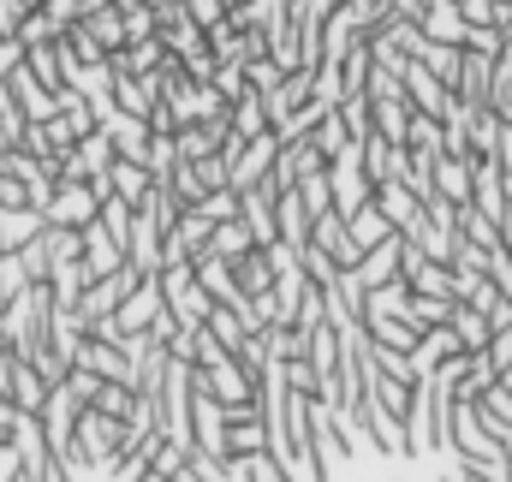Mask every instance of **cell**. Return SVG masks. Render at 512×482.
<instances>
[{
  "mask_svg": "<svg viewBox=\"0 0 512 482\" xmlns=\"http://www.w3.org/2000/svg\"><path fill=\"white\" fill-rule=\"evenodd\" d=\"M256 250V233L245 215H233V221H215V256H227V262H239V256H251Z\"/></svg>",
  "mask_w": 512,
  "mask_h": 482,
  "instance_id": "cell-23",
  "label": "cell"
},
{
  "mask_svg": "<svg viewBox=\"0 0 512 482\" xmlns=\"http://www.w3.org/2000/svg\"><path fill=\"white\" fill-rule=\"evenodd\" d=\"M90 405L108 411V417H120V423H131V411H137V387H131V381H102V393H96Z\"/></svg>",
  "mask_w": 512,
  "mask_h": 482,
  "instance_id": "cell-26",
  "label": "cell"
},
{
  "mask_svg": "<svg viewBox=\"0 0 512 482\" xmlns=\"http://www.w3.org/2000/svg\"><path fill=\"white\" fill-rule=\"evenodd\" d=\"M411 120H417L411 96H376V131L387 143H411Z\"/></svg>",
  "mask_w": 512,
  "mask_h": 482,
  "instance_id": "cell-18",
  "label": "cell"
},
{
  "mask_svg": "<svg viewBox=\"0 0 512 482\" xmlns=\"http://www.w3.org/2000/svg\"><path fill=\"white\" fill-rule=\"evenodd\" d=\"M108 179H114V191H120V197H126V203H137V209H143V203H149V197H155V185H161V179H155V167H149V161H126V155H120V161H114V167H108Z\"/></svg>",
  "mask_w": 512,
  "mask_h": 482,
  "instance_id": "cell-12",
  "label": "cell"
},
{
  "mask_svg": "<svg viewBox=\"0 0 512 482\" xmlns=\"http://www.w3.org/2000/svg\"><path fill=\"white\" fill-rule=\"evenodd\" d=\"M18 256H24V268H30V280H48V274H54V227H42V233H36V239L24 244Z\"/></svg>",
  "mask_w": 512,
  "mask_h": 482,
  "instance_id": "cell-30",
  "label": "cell"
},
{
  "mask_svg": "<svg viewBox=\"0 0 512 482\" xmlns=\"http://www.w3.org/2000/svg\"><path fill=\"white\" fill-rule=\"evenodd\" d=\"M423 30H429L435 42H465L471 18H465V6H459V0H435V6L423 12Z\"/></svg>",
  "mask_w": 512,
  "mask_h": 482,
  "instance_id": "cell-19",
  "label": "cell"
},
{
  "mask_svg": "<svg viewBox=\"0 0 512 482\" xmlns=\"http://www.w3.org/2000/svg\"><path fill=\"white\" fill-rule=\"evenodd\" d=\"M328 179H334V209L352 221V215L376 197V179H370V161H364V137H352V143L328 161Z\"/></svg>",
  "mask_w": 512,
  "mask_h": 482,
  "instance_id": "cell-2",
  "label": "cell"
},
{
  "mask_svg": "<svg viewBox=\"0 0 512 482\" xmlns=\"http://www.w3.org/2000/svg\"><path fill=\"white\" fill-rule=\"evenodd\" d=\"M209 48H215L221 60H245V30L233 24V12H227V18H221L215 30H209Z\"/></svg>",
  "mask_w": 512,
  "mask_h": 482,
  "instance_id": "cell-31",
  "label": "cell"
},
{
  "mask_svg": "<svg viewBox=\"0 0 512 482\" xmlns=\"http://www.w3.org/2000/svg\"><path fill=\"white\" fill-rule=\"evenodd\" d=\"M0 482H24V453H18V441L0 447Z\"/></svg>",
  "mask_w": 512,
  "mask_h": 482,
  "instance_id": "cell-34",
  "label": "cell"
},
{
  "mask_svg": "<svg viewBox=\"0 0 512 482\" xmlns=\"http://www.w3.org/2000/svg\"><path fill=\"white\" fill-rule=\"evenodd\" d=\"M405 310H411V280L399 274V280H387V286H376V292H370L364 322H370V316H405Z\"/></svg>",
  "mask_w": 512,
  "mask_h": 482,
  "instance_id": "cell-25",
  "label": "cell"
},
{
  "mask_svg": "<svg viewBox=\"0 0 512 482\" xmlns=\"http://www.w3.org/2000/svg\"><path fill=\"white\" fill-rule=\"evenodd\" d=\"M48 375L36 369V358H18V375H12V399H18V411H42L48 405Z\"/></svg>",
  "mask_w": 512,
  "mask_h": 482,
  "instance_id": "cell-20",
  "label": "cell"
},
{
  "mask_svg": "<svg viewBox=\"0 0 512 482\" xmlns=\"http://www.w3.org/2000/svg\"><path fill=\"white\" fill-rule=\"evenodd\" d=\"M435 191H447V197L465 209V203L477 197V173H471V161H465V155H441V161H435Z\"/></svg>",
  "mask_w": 512,
  "mask_h": 482,
  "instance_id": "cell-17",
  "label": "cell"
},
{
  "mask_svg": "<svg viewBox=\"0 0 512 482\" xmlns=\"http://www.w3.org/2000/svg\"><path fill=\"white\" fill-rule=\"evenodd\" d=\"M459 6H465L471 24H495V6H501V0H459Z\"/></svg>",
  "mask_w": 512,
  "mask_h": 482,
  "instance_id": "cell-35",
  "label": "cell"
},
{
  "mask_svg": "<svg viewBox=\"0 0 512 482\" xmlns=\"http://www.w3.org/2000/svg\"><path fill=\"white\" fill-rule=\"evenodd\" d=\"M352 137H358V131H352V125H346V114H340V108H334V114H328V120L316 125V131H310V143H316V149H322V155H328V161H334V155H340V149H346V143H352Z\"/></svg>",
  "mask_w": 512,
  "mask_h": 482,
  "instance_id": "cell-27",
  "label": "cell"
},
{
  "mask_svg": "<svg viewBox=\"0 0 512 482\" xmlns=\"http://www.w3.org/2000/svg\"><path fill=\"white\" fill-rule=\"evenodd\" d=\"M102 125H108V137H114V149H120L126 161H155V131H149V120H137V114H126V108H114Z\"/></svg>",
  "mask_w": 512,
  "mask_h": 482,
  "instance_id": "cell-11",
  "label": "cell"
},
{
  "mask_svg": "<svg viewBox=\"0 0 512 482\" xmlns=\"http://www.w3.org/2000/svg\"><path fill=\"white\" fill-rule=\"evenodd\" d=\"M393 233H399V227H393V221H387L382 209H376V197H370V203H364V209L352 215V239L364 244V256H370L376 244H387V239H393Z\"/></svg>",
  "mask_w": 512,
  "mask_h": 482,
  "instance_id": "cell-22",
  "label": "cell"
},
{
  "mask_svg": "<svg viewBox=\"0 0 512 482\" xmlns=\"http://www.w3.org/2000/svg\"><path fill=\"white\" fill-rule=\"evenodd\" d=\"M376 209H382L387 221H393V227L405 233V227H411V221L423 215V197H417V191H411L405 179H387V185H376Z\"/></svg>",
  "mask_w": 512,
  "mask_h": 482,
  "instance_id": "cell-14",
  "label": "cell"
},
{
  "mask_svg": "<svg viewBox=\"0 0 512 482\" xmlns=\"http://www.w3.org/2000/svg\"><path fill=\"white\" fill-rule=\"evenodd\" d=\"M298 262H304V274H310L316 286H334V280L346 274V268H340V256H334V250H322V244H304V250H298Z\"/></svg>",
  "mask_w": 512,
  "mask_h": 482,
  "instance_id": "cell-28",
  "label": "cell"
},
{
  "mask_svg": "<svg viewBox=\"0 0 512 482\" xmlns=\"http://www.w3.org/2000/svg\"><path fill=\"white\" fill-rule=\"evenodd\" d=\"M453 352H465V340H459V328H453V322H441V328H429V334H423V346L411 352V369H417V375H429V369H441Z\"/></svg>",
  "mask_w": 512,
  "mask_h": 482,
  "instance_id": "cell-15",
  "label": "cell"
},
{
  "mask_svg": "<svg viewBox=\"0 0 512 482\" xmlns=\"http://www.w3.org/2000/svg\"><path fill=\"white\" fill-rule=\"evenodd\" d=\"M233 6H239V0H233Z\"/></svg>",
  "mask_w": 512,
  "mask_h": 482,
  "instance_id": "cell-38",
  "label": "cell"
},
{
  "mask_svg": "<svg viewBox=\"0 0 512 482\" xmlns=\"http://www.w3.org/2000/svg\"><path fill=\"white\" fill-rule=\"evenodd\" d=\"M36 280H30V268H24V256H0V304H12L18 292H30Z\"/></svg>",
  "mask_w": 512,
  "mask_h": 482,
  "instance_id": "cell-32",
  "label": "cell"
},
{
  "mask_svg": "<svg viewBox=\"0 0 512 482\" xmlns=\"http://www.w3.org/2000/svg\"><path fill=\"white\" fill-rule=\"evenodd\" d=\"M453 310H459V298H441V292H411V316H417L423 328L453 322Z\"/></svg>",
  "mask_w": 512,
  "mask_h": 482,
  "instance_id": "cell-29",
  "label": "cell"
},
{
  "mask_svg": "<svg viewBox=\"0 0 512 482\" xmlns=\"http://www.w3.org/2000/svg\"><path fill=\"white\" fill-rule=\"evenodd\" d=\"M405 96H411L417 114H435V120H453V114H459V90H447V84L429 72V60H411V66H405Z\"/></svg>",
  "mask_w": 512,
  "mask_h": 482,
  "instance_id": "cell-5",
  "label": "cell"
},
{
  "mask_svg": "<svg viewBox=\"0 0 512 482\" xmlns=\"http://www.w3.org/2000/svg\"><path fill=\"white\" fill-rule=\"evenodd\" d=\"M0 334L12 346V358H36L54 334V286L36 280L30 292H18L12 304H0Z\"/></svg>",
  "mask_w": 512,
  "mask_h": 482,
  "instance_id": "cell-1",
  "label": "cell"
},
{
  "mask_svg": "<svg viewBox=\"0 0 512 482\" xmlns=\"http://www.w3.org/2000/svg\"><path fill=\"white\" fill-rule=\"evenodd\" d=\"M399 256H405V233H393L387 244H376V250H370V256L352 268V274H358V280L376 292V286H387V280H399Z\"/></svg>",
  "mask_w": 512,
  "mask_h": 482,
  "instance_id": "cell-13",
  "label": "cell"
},
{
  "mask_svg": "<svg viewBox=\"0 0 512 482\" xmlns=\"http://www.w3.org/2000/svg\"><path fill=\"white\" fill-rule=\"evenodd\" d=\"M453 328H459L465 352H489V346H495V322H489L477 304H459V310H453Z\"/></svg>",
  "mask_w": 512,
  "mask_h": 482,
  "instance_id": "cell-21",
  "label": "cell"
},
{
  "mask_svg": "<svg viewBox=\"0 0 512 482\" xmlns=\"http://www.w3.org/2000/svg\"><path fill=\"white\" fill-rule=\"evenodd\" d=\"M137 280H143V268H131V262H120V268H114V274H96V280H90V292H84V304H78V310H84V316H90V322H102V316H114V310H120V304H126L131 292H137Z\"/></svg>",
  "mask_w": 512,
  "mask_h": 482,
  "instance_id": "cell-7",
  "label": "cell"
},
{
  "mask_svg": "<svg viewBox=\"0 0 512 482\" xmlns=\"http://www.w3.org/2000/svg\"><path fill=\"white\" fill-rule=\"evenodd\" d=\"M102 191L90 185V179H60V197H54V209H48V227H90L96 215H102Z\"/></svg>",
  "mask_w": 512,
  "mask_h": 482,
  "instance_id": "cell-6",
  "label": "cell"
},
{
  "mask_svg": "<svg viewBox=\"0 0 512 482\" xmlns=\"http://www.w3.org/2000/svg\"><path fill=\"white\" fill-rule=\"evenodd\" d=\"M42 227H48V215H42V209H0V250H6V256H18L24 244L42 233Z\"/></svg>",
  "mask_w": 512,
  "mask_h": 482,
  "instance_id": "cell-16",
  "label": "cell"
},
{
  "mask_svg": "<svg viewBox=\"0 0 512 482\" xmlns=\"http://www.w3.org/2000/svg\"><path fill=\"white\" fill-rule=\"evenodd\" d=\"M6 441H12V435H0V447H6Z\"/></svg>",
  "mask_w": 512,
  "mask_h": 482,
  "instance_id": "cell-37",
  "label": "cell"
},
{
  "mask_svg": "<svg viewBox=\"0 0 512 482\" xmlns=\"http://www.w3.org/2000/svg\"><path fill=\"white\" fill-rule=\"evenodd\" d=\"M120 435H126L120 417L84 405V417H78V459H84V471H114L120 465Z\"/></svg>",
  "mask_w": 512,
  "mask_h": 482,
  "instance_id": "cell-3",
  "label": "cell"
},
{
  "mask_svg": "<svg viewBox=\"0 0 512 482\" xmlns=\"http://www.w3.org/2000/svg\"><path fill=\"white\" fill-rule=\"evenodd\" d=\"M310 459H316V482H328L340 465H352V447H346L328 399H310Z\"/></svg>",
  "mask_w": 512,
  "mask_h": 482,
  "instance_id": "cell-4",
  "label": "cell"
},
{
  "mask_svg": "<svg viewBox=\"0 0 512 482\" xmlns=\"http://www.w3.org/2000/svg\"><path fill=\"white\" fill-rule=\"evenodd\" d=\"M429 72L447 84V90H459V78H465V42H429Z\"/></svg>",
  "mask_w": 512,
  "mask_h": 482,
  "instance_id": "cell-24",
  "label": "cell"
},
{
  "mask_svg": "<svg viewBox=\"0 0 512 482\" xmlns=\"http://www.w3.org/2000/svg\"><path fill=\"white\" fill-rule=\"evenodd\" d=\"M161 310H167V292H161V274H143V280H137V292H131L126 304L114 310V322H120L126 334H149Z\"/></svg>",
  "mask_w": 512,
  "mask_h": 482,
  "instance_id": "cell-8",
  "label": "cell"
},
{
  "mask_svg": "<svg viewBox=\"0 0 512 482\" xmlns=\"http://www.w3.org/2000/svg\"><path fill=\"white\" fill-rule=\"evenodd\" d=\"M358 411H364V423H370V435H376V453H382V459H405V417L387 411L382 399H376V387L364 393Z\"/></svg>",
  "mask_w": 512,
  "mask_h": 482,
  "instance_id": "cell-10",
  "label": "cell"
},
{
  "mask_svg": "<svg viewBox=\"0 0 512 482\" xmlns=\"http://www.w3.org/2000/svg\"><path fill=\"white\" fill-rule=\"evenodd\" d=\"M501 114H507V120H512V96H507V102H501Z\"/></svg>",
  "mask_w": 512,
  "mask_h": 482,
  "instance_id": "cell-36",
  "label": "cell"
},
{
  "mask_svg": "<svg viewBox=\"0 0 512 482\" xmlns=\"http://www.w3.org/2000/svg\"><path fill=\"white\" fill-rule=\"evenodd\" d=\"M483 280H489V274H483V268H459V262H453V298H459V304H471V298H477V286H483Z\"/></svg>",
  "mask_w": 512,
  "mask_h": 482,
  "instance_id": "cell-33",
  "label": "cell"
},
{
  "mask_svg": "<svg viewBox=\"0 0 512 482\" xmlns=\"http://www.w3.org/2000/svg\"><path fill=\"white\" fill-rule=\"evenodd\" d=\"M6 78H12V90H18V102H24V114H30V120H54V114H60V96L42 84V72L30 66V54H24Z\"/></svg>",
  "mask_w": 512,
  "mask_h": 482,
  "instance_id": "cell-9",
  "label": "cell"
}]
</instances>
